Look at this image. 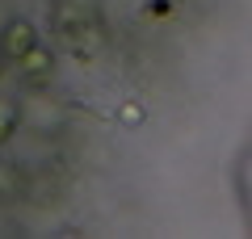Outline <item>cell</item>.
I'll return each mask as SVG.
<instances>
[{
	"label": "cell",
	"mask_w": 252,
	"mask_h": 239,
	"mask_svg": "<svg viewBox=\"0 0 252 239\" xmlns=\"http://www.w3.org/2000/svg\"><path fill=\"white\" fill-rule=\"evenodd\" d=\"M30 46H38V30L30 26L26 17H13L9 26L0 30V51L9 55V59H21Z\"/></svg>",
	"instance_id": "obj_1"
},
{
	"label": "cell",
	"mask_w": 252,
	"mask_h": 239,
	"mask_svg": "<svg viewBox=\"0 0 252 239\" xmlns=\"http://www.w3.org/2000/svg\"><path fill=\"white\" fill-rule=\"evenodd\" d=\"M63 38L72 42V55H76V59H93V55L101 51V42H105V34H101V26H97V21L63 30Z\"/></svg>",
	"instance_id": "obj_2"
},
{
	"label": "cell",
	"mask_w": 252,
	"mask_h": 239,
	"mask_svg": "<svg viewBox=\"0 0 252 239\" xmlns=\"http://www.w3.org/2000/svg\"><path fill=\"white\" fill-rule=\"evenodd\" d=\"M55 21H59V30L89 26V21H97V4L93 0H55Z\"/></svg>",
	"instance_id": "obj_3"
},
{
	"label": "cell",
	"mask_w": 252,
	"mask_h": 239,
	"mask_svg": "<svg viewBox=\"0 0 252 239\" xmlns=\"http://www.w3.org/2000/svg\"><path fill=\"white\" fill-rule=\"evenodd\" d=\"M51 67H55V55H51V51H42V46H30V51L17 59V71H21V76H30V80L51 76Z\"/></svg>",
	"instance_id": "obj_4"
},
{
	"label": "cell",
	"mask_w": 252,
	"mask_h": 239,
	"mask_svg": "<svg viewBox=\"0 0 252 239\" xmlns=\"http://www.w3.org/2000/svg\"><path fill=\"white\" fill-rule=\"evenodd\" d=\"M13 130H17V109H13V101H0V147L13 139Z\"/></svg>",
	"instance_id": "obj_5"
},
{
	"label": "cell",
	"mask_w": 252,
	"mask_h": 239,
	"mask_svg": "<svg viewBox=\"0 0 252 239\" xmlns=\"http://www.w3.org/2000/svg\"><path fill=\"white\" fill-rule=\"evenodd\" d=\"M17 189H21V177H17V168L0 164V197H13Z\"/></svg>",
	"instance_id": "obj_6"
},
{
	"label": "cell",
	"mask_w": 252,
	"mask_h": 239,
	"mask_svg": "<svg viewBox=\"0 0 252 239\" xmlns=\"http://www.w3.org/2000/svg\"><path fill=\"white\" fill-rule=\"evenodd\" d=\"M118 122L135 130V126H143V109H139V105H122V109H118Z\"/></svg>",
	"instance_id": "obj_7"
}]
</instances>
